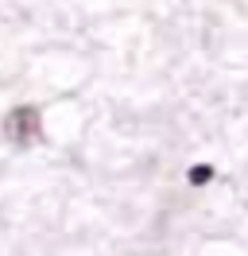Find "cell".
<instances>
[{"instance_id":"6da1fadb","label":"cell","mask_w":248,"mask_h":256,"mask_svg":"<svg viewBox=\"0 0 248 256\" xmlns=\"http://www.w3.org/2000/svg\"><path fill=\"white\" fill-rule=\"evenodd\" d=\"M4 136H8V144L16 148H31L39 136H43V116L35 105H16L8 116H4Z\"/></svg>"},{"instance_id":"7a4b0ae2","label":"cell","mask_w":248,"mask_h":256,"mask_svg":"<svg viewBox=\"0 0 248 256\" xmlns=\"http://www.w3.org/2000/svg\"><path fill=\"white\" fill-rule=\"evenodd\" d=\"M210 178H214V167H206V163H198V167L190 171V182H194V186H206Z\"/></svg>"}]
</instances>
